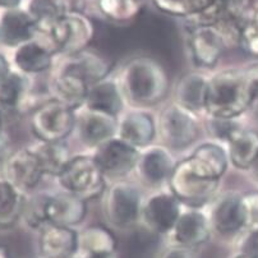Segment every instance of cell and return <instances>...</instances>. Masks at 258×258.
Instances as JSON below:
<instances>
[{"mask_svg":"<svg viewBox=\"0 0 258 258\" xmlns=\"http://www.w3.org/2000/svg\"><path fill=\"white\" fill-rule=\"evenodd\" d=\"M39 159L45 176L56 178L63 173L72 155L66 141L61 142H39L32 147Z\"/></svg>","mask_w":258,"mask_h":258,"instance_id":"28","label":"cell"},{"mask_svg":"<svg viewBox=\"0 0 258 258\" xmlns=\"http://www.w3.org/2000/svg\"><path fill=\"white\" fill-rule=\"evenodd\" d=\"M118 83L126 101L140 107L159 105L169 92V77L164 67L149 56H137L126 61Z\"/></svg>","mask_w":258,"mask_h":258,"instance_id":"1","label":"cell"},{"mask_svg":"<svg viewBox=\"0 0 258 258\" xmlns=\"http://www.w3.org/2000/svg\"><path fill=\"white\" fill-rule=\"evenodd\" d=\"M252 104L244 69H225L209 78L205 113L210 118L239 119Z\"/></svg>","mask_w":258,"mask_h":258,"instance_id":"2","label":"cell"},{"mask_svg":"<svg viewBox=\"0 0 258 258\" xmlns=\"http://www.w3.org/2000/svg\"><path fill=\"white\" fill-rule=\"evenodd\" d=\"M21 3H22V0H0V8L6 9H16L20 8Z\"/></svg>","mask_w":258,"mask_h":258,"instance_id":"44","label":"cell"},{"mask_svg":"<svg viewBox=\"0 0 258 258\" xmlns=\"http://www.w3.org/2000/svg\"><path fill=\"white\" fill-rule=\"evenodd\" d=\"M63 190L85 201L95 200L106 192V176L99 168L92 155L80 154L72 156L63 173L58 176Z\"/></svg>","mask_w":258,"mask_h":258,"instance_id":"6","label":"cell"},{"mask_svg":"<svg viewBox=\"0 0 258 258\" xmlns=\"http://www.w3.org/2000/svg\"><path fill=\"white\" fill-rule=\"evenodd\" d=\"M157 11L173 17L193 20L209 11L216 0H151Z\"/></svg>","mask_w":258,"mask_h":258,"instance_id":"34","label":"cell"},{"mask_svg":"<svg viewBox=\"0 0 258 258\" xmlns=\"http://www.w3.org/2000/svg\"><path fill=\"white\" fill-rule=\"evenodd\" d=\"M50 195L36 193L30 198H26L22 219L26 225L32 230H41L47 224V204Z\"/></svg>","mask_w":258,"mask_h":258,"instance_id":"35","label":"cell"},{"mask_svg":"<svg viewBox=\"0 0 258 258\" xmlns=\"http://www.w3.org/2000/svg\"><path fill=\"white\" fill-rule=\"evenodd\" d=\"M245 78H247L248 87H249L250 96H252V107L258 105V63L252 64L244 69Z\"/></svg>","mask_w":258,"mask_h":258,"instance_id":"40","label":"cell"},{"mask_svg":"<svg viewBox=\"0 0 258 258\" xmlns=\"http://www.w3.org/2000/svg\"><path fill=\"white\" fill-rule=\"evenodd\" d=\"M49 88L52 99L77 111L85 106L90 85L78 72L63 60L54 72Z\"/></svg>","mask_w":258,"mask_h":258,"instance_id":"13","label":"cell"},{"mask_svg":"<svg viewBox=\"0 0 258 258\" xmlns=\"http://www.w3.org/2000/svg\"><path fill=\"white\" fill-rule=\"evenodd\" d=\"M209 77L201 73H189L180 78L175 88V102L195 114L205 111Z\"/></svg>","mask_w":258,"mask_h":258,"instance_id":"26","label":"cell"},{"mask_svg":"<svg viewBox=\"0 0 258 258\" xmlns=\"http://www.w3.org/2000/svg\"><path fill=\"white\" fill-rule=\"evenodd\" d=\"M11 63H9V60L7 59L6 55L0 52V83L3 82V81L11 75Z\"/></svg>","mask_w":258,"mask_h":258,"instance_id":"43","label":"cell"},{"mask_svg":"<svg viewBox=\"0 0 258 258\" xmlns=\"http://www.w3.org/2000/svg\"><path fill=\"white\" fill-rule=\"evenodd\" d=\"M77 113L63 102L49 99L33 109L30 128L39 142H61L75 132Z\"/></svg>","mask_w":258,"mask_h":258,"instance_id":"5","label":"cell"},{"mask_svg":"<svg viewBox=\"0 0 258 258\" xmlns=\"http://www.w3.org/2000/svg\"><path fill=\"white\" fill-rule=\"evenodd\" d=\"M4 133V119L2 116V113H0V135H3Z\"/></svg>","mask_w":258,"mask_h":258,"instance_id":"47","label":"cell"},{"mask_svg":"<svg viewBox=\"0 0 258 258\" xmlns=\"http://www.w3.org/2000/svg\"><path fill=\"white\" fill-rule=\"evenodd\" d=\"M244 129L239 119L210 118V116L207 119V131L214 137L215 142H223L229 145Z\"/></svg>","mask_w":258,"mask_h":258,"instance_id":"36","label":"cell"},{"mask_svg":"<svg viewBox=\"0 0 258 258\" xmlns=\"http://www.w3.org/2000/svg\"><path fill=\"white\" fill-rule=\"evenodd\" d=\"M231 258H252V257H249V255H247V254H243V253H236L235 255H233V257Z\"/></svg>","mask_w":258,"mask_h":258,"instance_id":"48","label":"cell"},{"mask_svg":"<svg viewBox=\"0 0 258 258\" xmlns=\"http://www.w3.org/2000/svg\"><path fill=\"white\" fill-rule=\"evenodd\" d=\"M157 135V123L154 115L142 109H133L119 120L118 137L138 150L152 146Z\"/></svg>","mask_w":258,"mask_h":258,"instance_id":"18","label":"cell"},{"mask_svg":"<svg viewBox=\"0 0 258 258\" xmlns=\"http://www.w3.org/2000/svg\"><path fill=\"white\" fill-rule=\"evenodd\" d=\"M242 209L245 229L258 228V192L242 195Z\"/></svg>","mask_w":258,"mask_h":258,"instance_id":"38","label":"cell"},{"mask_svg":"<svg viewBox=\"0 0 258 258\" xmlns=\"http://www.w3.org/2000/svg\"><path fill=\"white\" fill-rule=\"evenodd\" d=\"M73 258H95V257H88V255H85V254H81V253H78L77 255H75ZM115 258V257H114Z\"/></svg>","mask_w":258,"mask_h":258,"instance_id":"49","label":"cell"},{"mask_svg":"<svg viewBox=\"0 0 258 258\" xmlns=\"http://www.w3.org/2000/svg\"><path fill=\"white\" fill-rule=\"evenodd\" d=\"M30 91V78L18 71H12L11 75L0 83V111L17 113L25 104Z\"/></svg>","mask_w":258,"mask_h":258,"instance_id":"29","label":"cell"},{"mask_svg":"<svg viewBox=\"0 0 258 258\" xmlns=\"http://www.w3.org/2000/svg\"><path fill=\"white\" fill-rule=\"evenodd\" d=\"M176 161L165 146H150L141 151L137 169L140 178L149 185L168 183Z\"/></svg>","mask_w":258,"mask_h":258,"instance_id":"19","label":"cell"},{"mask_svg":"<svg viewBox=\"0 0 258 258\" xmlns=\"http://www.w3.org/2000/svg\"><path fill=\"white\" fill-rule=\"evenodd\" d=\"M95 37V26L86 14L77 11H68L61 16L45 36L37 37L55 54L75 56L88 50V45Z\"/></svg>","mask_w":258,"mask_h":258,"instance_id":"4","label":"cell"},{"mask_svg":"<svg viewBox=\"0 0 258 258\" xmlns=\"http://www.w3.org/2000/svg\"><path fill=\"white\" fill-rule=\"evenodd\" d=\"M257 154L258 132L252 129H244L228 145L229 161L238 170L249 171Z\"/></svg>","mask_w":258,"mask_h":258,"instance_id":"31","label":"cell"},{"mask_svg":"<svg viewBox=\"0 0 258 258\" xmlns=\"http://www.w3.org/2000/svg\"><path fill=\"white\" fill-rule=\"evenodd\" d=\"M181 207L180 201L170 190L156 192L143 202L141 220L143 225L154 234L169 235L183 212Z\"/></svg>","mask_w":258,"mask_h":258,"instance_id":"10","label":"cell"},{"mask_svg":"<svg viewBox=\"0 0 258 258\" xmlns=\"http://www.w3.org/2000/svg\"><path fill=\"white\" fill-rule=\"evenodd\" d=\"M37 27V36H45L68 11L63 0H30L27 9Z\"/></svg>","mask_w":258,"mask_h":258,"instance_id":"32","label":"cell"},{"mask_svg":"<svg viewBox=\"0 0 258 258\" xmlns=\"http://www.w3.org/2000/svg\"><path fill=\"white\" fill-rule=\"evenodd\" d=\"M253 17H254L255 20H257V22H258V9H255V11L253 12Z\"/></svg>","mask_w":258,"mask_h":258,"instance_id":"51","label":"cell"},{"mask_svg":"<svg viewBox=\"0 0 258 258\" xmlns=\"http://www.w3.org/2000/svg\"><path fill=\"white\" fill-rule=\"evenodd\" d=\"M9 147H11V142H9V138L7 137L6 133L0 135V166H2V168H3V165L6 164L9 155L12 154Z\"/></svg>","mask_w":258,"mask_h":258,"instance_id":"42","label":"cell"},{"mask_svg":"<svg viewBox=\"0 0 258 258\" xmlns=\"http://www.w3.org/2000/svg\"><path fill=\"white\" fill-rule=\"evenodd\" d=\"M200 132L201 125L197 114L184 109L176 102L162 109L160 113L157 135L168 149H188L198 140Z\"/></svg>","mask_w":258,"mask_h":258,"instance_id":"8","label":"cell"},{"mask_svg":"<svg viewBox=\"0 0 258 258\" xmlns=\"http://www.w3.org/2000/svg\"><path fill=\"white\" fill-rule=\"evenodd\" d=\"M249 174H250V176H252L253 180L258 184V154H257V156H255L254 161H253L252 166H250Z\"/></svg>","mask_w":258,"mask_h":258,"instance_id":"45","label":"cell"},{"mask_svg":"<svg viewBox=\"0 0 258 258\" xmlns=\"http://www.w3.org/2000/svg\"><path fill=\"white\" fill-rule=\"evenodd\" d=\"M26 195L6 178H0V231L11 230L22 219Z\"/></svg>","mask_w":258,"mask_h":258,"instance_id":"27","label":"cell"},{"mask_svg":"<svg viewBox=\"0 0 258 258\" xmlns=\"http://www.w3.org/2000/svg\"><path fill=\"white\" fill-rule=\"evenodd\" d=\"M212 226L210 216L200 209H188L181 212L169 235L171 244L196 249L211 238Z\"/></svg>","mask_w":258,"mask_h":258,"instance_id":"15","label":"cell"},{"mask_svg":"<svg viewBox=\"0 0 258 258\" xmlns=\"http://www.w3.org/2000/svg\"><path fill=\"white\" fill-rule=\"evenodd\" d=\"M64 60L78 72L90 86L106 80L111 69L110 63L104 56L90 50H86L75 56H64Z\"/></svg>","mask_w":258,"mask_h":258,"instance_id":"30","label":"cell"},{"mask_svg":"<svg viewBox=\"0 0 258 258\" xmlns=\"http://www.w3.org/2000/svg\"><path fill=\"white\" fill-rule=\"evenodd\" d=\"M119 119L94 110L82 107L77 114L78 140L88 149H97L100 145L118 136Z\"/></svg>","mask_w":258,"mask_h":258,"instance_id":"16","label":"cell"},{"mask_svg":"<svg viewBox=\"0 0 258 258\" xmlns=\"http://www.w3.org/2000/svg\"><path fill=\"white\" fill-rule=\"evenodd\" d=\"M0 258H12L11 252L6 245H0Z\"/></svg>","mask_w":258,"mask_h":258,"instance_id":"46","label":"cell"},{"mask_svg":"<svg viewBox=\"0 0 258 258\" xmlns=\"http://www.w3.org/2000/svg\"><path fill=\"white\" fill-rule=\"evenodd\" d=\"M54 55L49 45L36 37L14 50L13 63L23 75H41L52 67Z\"/></svg>","mask_w":258,"mask_h":258,"instance_id":"22","label":"cell"},{"mask_svg":"<svg viewBox=\"0 0 258 258\" xmlns=\"http://www.w3.org/2000/svg\"><path fill=\"white\" fill-rule=\"evenodd\" d=\"M87 201L63 190L50 195L47 204V223L76 228L87 216Z\"/></svg>","mask_w":258,"mask_h":258,"instance_id":"20","label":"cell"},{"mask_svg":"<svg viewBox=\"0 0 258 258\" xmlns=\"http://www.w3.org/2000/svg\"><path fill=\"white\" fill-rule=\"evenodd\" d=\"M125 97L116 81L104 80L90 86L86 97V109L118 118L125 106Z\"/></svg>","mask_w":258,"mask_h":258,"instance_id":"23","label":"cell"},{"mask_svg":"<svg viewBox=\"0 0 258 258\" xmlns=\"http://www.w3.org/2000/svg\"><path fill=\"white\" fill-rule=\"evenodd\" d=\"M189 159L198 169L211 178L221 180L229 168L228 149L219 142H205L197 146L190 154Z\"/></svg>","mask_w":258,"mask_h":258,"instance_id":"25","label":"cell"},{"mask_svg":"<svg viewBox=\"0 0 258 258\" xmlns=\"http://www.w3.org/2000/svg\"><path fill=\"white\" fill-rule=\"evenodd\" d=\"M147 0H97L105 18L116 23H126L140 16Z\"/></svg>","mask_w":258,"mask_h":258,"instance_id":"33","label":"cell"},{"mask_svg":"<svg viewBox=\"0 0 258 258\" xmlns=\"http://www.w3.org/2000/svg\"><path fill=\"white\" fill-rule=\"evenodd\" d=\"M212 230L224 238L239 236L245 230L242 209V195L235 192L217 196L210 212Z\"/></svg>","mask_w":258,"mask_h":258,"instance_id":"12","label":"cell"},{"mask_svg":"<svg viewBox=\"0 0 258 258\" xmlns=\"http://www.w3.org/2000/svg\"><path fill=\"white\" fill-rule=\"evenodd\" d=\"M160 258H198V254L196 249L171 244L161 253Z\"/></svg>","mask_w":258,"mask_h":258,"instance_id":"41","label":"cell"},{"mask_svg":"<svg viewBox=\"0 0 258 258\" xmlns=\"http://www.w3.org/2000/svg\"><path fill=\"white\" fill-rule=\"evenodd\" d=\"M221 180L210 178L196 166L189 159L176 161L175 168L168 180L169 190L188 209L202 210L217 197Z\"/></svg>","mask_w":258,"mask_h":258,"instance_id":"3","label":"cell"},{"mask_svg":"<svg viewBox=\"0 0 258 258\" xmlns=\"http://www.w3.org/2000/svg\"><path fill=\"white\" fill-rule=\"evenodd\" d=\"M104 215L116 229H128L141 220L142 193L132 181L116 180L104 193Z\"/></svg>","mask_w":258,"mask_h":258,"instance_id":"7","label":"cell"},{"mask_svg":"<svg viewBox=\"0 0 258 258\" xmlns=\"http://www.w3.org/2000/svg\"><path fill=\"white\" fill-rule=\"evenodd\" d=\"M238 252L258 258V228L245 229L238 236Z\"/></svg>","mask_w":258,"mask_h":258,"instance_id":"39","label":"cell"},{"mask_svg":"<svg viewBox=\"0 0 258 258\" xmlns=\"http://www.w3.org/2000/svg\"><path fill=\"white\" fill-rule=\"evenodd\" d=\"M37 27L25 9H8L0 17V40L6 46L17 49L36 39Z\"/></svg>","mask_w":258,"mask_h":258,"instance_id":"21","label":"cell"},{"mask_svg":"<svg viewBox=\"0 0 258 258\" xmlns=\"http://www.w3.org/2000/svg\"><path fill=\"white\" fill-rule=\"evenodd\" d=\"M188 46L193 61L206 69L214 68L226 49L223 35L216 25H193L188 36Z\"/></svg>","mask_w":258,"mask_h":258,"instance_id":"11","label":"cell"},{"mask_svg":"<svg viewBox=\"0 0 258 258\" xmlns=\"http://www.w3.org/2000/svg\"><path fill=\"white\" fill-rule=\"evenodd\" d=\"M239 46L248 54L258 56V22L253 17V13L243 23Z\"/></svg>","mask_w":258,"mask_h":258,"instance_id":"37","label":"cell"},{"mask_svg":"<svg viewBox=\"0 0 258 258\" xmlns=\"http://www.w3.org/2000/svg\"><path fill=\"white\" fill-rule=\"evenodd\" d=\"M253 2H254V0H243V3H244L245 6H248V7H249L250 4L253 3Z\"/></svg>","mask_w":258,"mask_h":258,"instance_id":"50","label":"cell"},{"mask_svg":"<svg viewBox=\"0 0 258 258\" xmlns=\"http://www.w3.org/2000/svg\"><path fill=\"white\" fill-rule=\"evenodd\" d=\"M94 159L106 179L123 180L137 169L141 150L126 143L118 136L95 149Z\"/></svg>","mask_w":258,"mask_h":258,"instance_id":"9","label":"cell"},{"mask_svg":"<svg viewBox=\"0 0 258 258\" xmlns=\"http://www.w3.org/2000/svg\"><path fill=\"white\" fill-rule=\"evenodd\" d=\"M3 178L25 193L35 189L45 176L32 149H20L12 152L3 165Z\"/></svg>","mask_w":258,"mask_h":258,"instance_id":"14","label":"cell"},{"mask_svg":"<svg viewBox=\"0 0 258 258\" xmlns=\"http://www.w3.org/2000/svg\"><path fill=\"white\" fill-rule=\"evenodd\" d=\"M118 240L104 225H91L80 233V253L95 258H114Z\"/></svg>","mask_w":258,"mask_h":258,"instance_id":"24","label":"cell"},{"mask_svg":"<svg viewBox=\"0 0 258 258\" xmlns=\"http://www.w3.org/2000/svg\"><path fill=\"white\" fill-rule=\"evenodd\" d=\"M40 258H73L80 253V233L75 228L47 224L40 230Z\"/></svg>","mask_w":258,"mask_h":258,"instance_id":"17","label":"cell"}]
</instances>
